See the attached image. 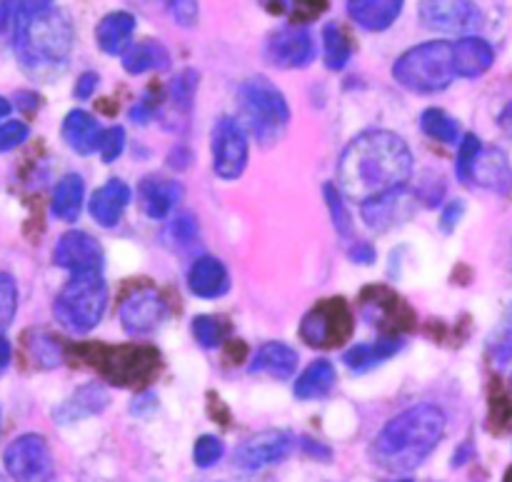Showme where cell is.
Segmentation results:
<instances>
[{
    "instance_id": "52",
    "label": "cell",
    "mask_w": 512,
    "mask_h": 482,
    "mask_svg": "<svg viewBox=\"0 0 512 482\" xmlns=\"http://www.w3.org/2000/svg\"><path fill=\"white\" fill-rule=\"evenodd\" d=\"M188 155H190V153H188V150H185V148L170 150V165H173V168H178V170L188 168V163H190Z\"/></svg>"
},
{
    "instance_id": "49",
    "label": "cell",
    "mask_w": 512,
    "mask_h": 482,
    "mask_svg": "<svg viewBox=\"0 0 512 482\" xmlns=\"http://www.w3.org/2000/svg\"><path fill=\"white\" fill-rule=\"evenodd\" d=\"M98 85H100V75L93 73V70H88V73L80 75L78 83H75V98L78 100L93 98V93L98 90Z\"/></svg>"
},
{
    "instance_id": "19",
    "label": "cell",
    "mask_w": 512,
    "mask_h": 482,
    "mask_svg": "<svg viewBox=\"0 0 512 482\" xmlns=\"http://www.w3.org/2000/svg\"><path fill=\"white\" fill-rule=\"evenodd\" d=\"M495 63V50L480 35L468 33L453 43V73L455 78L475 80L488 73Z\"/></svg>"
},
{
    "instance_id": "37",
    "label": "cell",
    "mask_w": 512,
    "mask_h": 482,
    "mask_svg": "<svg viewBox=\"0 0 512 482\" xmlns=\"http://www.w3.org/2000/svg\"><path fill=\"white\" fill-rule=\"evenodd\" d=\"M323 195H325V203H328L333 228L338 230L340 238L350 240V235H353V218H350L348 205H345V200H343V193L338 190V185L328 183L323 188Z\"/></svg>"
},
{
    "instance_id": "58",
    "label": "cell",
    "mask_w": 512,
    "mask_h": 482,
    "mask_svg": "<svg viewBox=\"0 0 512 482\" xmlns=\"http://www.w3.org/2000/svg\"><path fill=\"white\" fill-rule=\"evenodd\" d=\"M165 3H168V0H165Z\"/></svg>"
},
{
    "instance_id": "53",
    "label": "cell",
    "mask_w": 512,
    "mask_h": 482,
    "mask_svg": "<svg viewBox=\"0 0 512 482\" xmlns=\"http://www.w3.org/2000/svg\"><path fill=\"white\" fill-rule=\"evenodd\" d=\"M10 358H13V348H10V340L3 338V333H0V373L8 368Z\"/></svg>"
},
{
    "instance_id": "48",
    "label": "cell",
    "mask_w": 512,
    "mask_h": 482,
    "mask_svg": "<svg viewBox=\"0 0 512 482\" xmlns=\"http://www.w3.org/2000/svg\"><path fill=\"white\" fill-rule=\"evenodd\" d=\"M463 215H465V203L463 200H453V203L443 210V218H440V228H443V233H453V230L458 228Z\"/></svg>"
},
{
    "instance_id": "24",
    "label": "cell",
    "mask_w": 512,
    "mask_h": 482,
    "mask_svg": "<svg viewBox=\"0 0 512 482\" xmlns=\"http://www.w3.org/2000/svg\"><path fill=\"white\" fill-rule=\"evenodd\" d=\"M405 0H348V15L368 33H383L403 13Z\"/></svg>"
},
{
    "instance_id": "42",
    "label": "cell",
    "mask_w": 512,
    "mask_h": 482,
    "mask_svg": "<svg viewBox=\"0 0 512 482\" xmlns=\"http://www.w3.org/2000/svg\"><path fill=\"white\" fill-rule=\"evenodd\" d=\"M125 150V130L120 125H113L110 130H103V138H100L98 153L103 158V163H115V160L123 155Z\"/></svg>"
},
{
    "instance_id": "39",
    "label": "cell",
    "mask_w": 512,
    "mask_h": 482,
    "mask_svg": "<svg viewBox=\"0 0 512 482\" xmlns=\"http://www.w3.org/2000/svg\"><path fill=\"white\" fill-rule=\"evenodd\" d=\"M480 148H483V143H480L478 135L473 133L465 135L458 150V163H455V173H458L460 183L473 185V168H475V160H478Z\"/></svg>"
},
{
    "instance_id": "35",
    "label": "cell",
    "mask_w": 512,
    "mask_h": 482,
    "mask_svg": "<svg viewBox=\"0 0 512 482\" xmlns=\"http://www.w3.org/2000/svg\"><path fill=\"white\" fill-rule=\"evenodd\" d=\"M53 5V0H0V40L10 43L20 18Z\"/></svg>"
},
{
    "instance_id": "18",
    "label": "cell",
    "mask_w": 512,
    "mask_h": 482,
    "mask_svg": "<svg viewBox=\"0 0 512 482\" xmlns=\"http://www.w3.org/2000/svg\"><path fill=\"white\" fill-rule=\"evenodd\" d=\"M140 208L150 220L170 218L183 198V185L175 178H163V175H148L138 185Z\"/></svg>"
},
{
    "instance_id": "27",
    "label": "cell",
    "mask_w": 512,
    "mask_h": 482,
    "mask_svg": "<svg viewBox=\"0 0 512 482\" xmlns=\"http://www.w3.org/2000/svg\"><path fill=\"white\" fill-rule=\"evenodd\" d=\"M298 370V353L285 343H265L248 365V373H265L278 380L293 378Z\"/></svg>"
},
{
    "instance_id": "4",
    "label": "cell",
    "mask_w": 512,
    "mask_h": 482,
    "mask_svg": "<svg viewBox=\"0 0 512 482\" xmlns=\"http://www.w3.org/2000/svg\"><path fill=\"white\" fill-rule=\"evenodd\" d=\"M238 108L243 128L258 140V145L270 148L280 143L288 133L290 108L285 95L275 83L263 75H253L238 90Z\"/></svg>"
},
{
    "instance_id": "17",
    "label": "cell",
    "mask_w": 512,
    "mask_h": 482,
    "mask_svg": "<svg viewBox=\"0 0 512 482\" xmlns=\"http://www.w3.org/2000/svg\"><path fill=\"white\" fill-rule=\"evenodd\" d=\"M53 263L68 273H90V270H103L105 255L93 235L83 230H68L55 243Z\"/></svg>"
},
{
    "instance_id": "13",
    "label": "cell",
    "mask_w": 512,
    "mask_h": 482,
    "mask_svg": "<svg viewBox=\"0 0 512 482\" xmlns=\"http://www.w3.org/2000/svg\"><path fill=\"white\" fill-rule=\"evenodd\" d=\"M265 60L275 68L298 70L315 60V40L303 23H290L273 30L265 40Z\"/></svg>"
},
{
    "instance_id": "34",
    "label": "cell",
    "mask_w": 512,
    "mask_h": 482,
    "mask_svg": "<svg viewBox=\"0 0 512 482\" xmlns=\"http://www.w3.org/2000/svg\"><path fill=\"white\" fill-rule=\"evenodd\" d=\"M420 128L428 138L440 140V143H458L460 140V125L458 120L453 118L450 113H445L443 108H428L420 118Z\"/></svg>"
},
{
    "instance_id": "22",
    "label": "cell",
    "mask_w": 512,
    "mask_h": 482,
    "mask_svg": "<svg viewBox=\"0 0 512 482\" xmlns=\"http://www.w3.org/2000/svg\"><path fill=\"white\" fill-rule=\"evenodd\" d=\"M130 200H133L130 185L123 183L120 178H110L108 183L95 190L88 210L100 228H115L120 223V218H123L125 208L130 205Z\"/></svg>"
},
{
    "instance_id": "15",
    "label": "cell",
    "mask_w": 512,
    "mask_h": 482,
    "mask_svg": "<svg viewBox=\"0 0 512 482\" xmlns=\"http://www.w3.org/2000/svg\"><path fill=\"white\" fill-rule=\"evenodd\" d=\"M118 318L125 333L133 335V338H140V335L155 333L163 325V320L168 318V305H165V298L158 290L140 288L133 290L120 303Z\"/></svg>"
},
{
    "instance_id": "45",
    "label": "cell",
    "mask_w": 512,
    "mask_h": 482,
    "mask_svg": "<svg viewBox=\"0 0 512 482\" xmlns=\"http://www.w3.org/2000/svg\"><path fill=\"white\" fill-rule=\"evenodd\" d=\"M30 138V128L20 120H10V123L0 125V153H8V150L18 148L25 140Z\"/></svg>"
},
{
    "instance_id": "50",
    "label": "cell",
    "mask_w": 512,
    "mask_h": 482,
    "mask_svg": "<svg viewBox=\"0 0 512 482\" xmlns=\"http://www.w3.org/2000/svg\"><path fill=\"white\" fill-rule=\"evenodd\" d=\"M350 260L358 265H373L375 263L373 243H368V240H358V243H353V248H350Z\"/></svg>"
},
{
    "instance_id": "30",
    "label": "cell",
    "mask_w": 512,
    "mask_h": 482,
    "mask_svg": "<svg viewBox=\"0 0 512 482\" xmlns=\"http://www.w3.org/2000/svg\"><path fill=\"white\" fill-rule=\"evenodd\" d=\"M335 380H338V373H335V365L330 360H315L313 365L300 373V378L295 380L293 390L298 400H323L328 398L330 390L335 388Z\"/></svg>"
},
{
    "instance_id": "29",
    "label": "cell",
    "mask_w": 512,
    "mask_h": 482,
    "mask_svg": "<svg viewBox=\"0 0 512 482\" xmlns=\"http://www.w3.org/2000/svg\"><path fill=\"white\" fill-rule=\"evenodd\" d=\"M85 200V183L78 173H68L58 180L53 190V200H50V213L53 218L63 220V223H73L78 220L80 210H83Z\"/></svg>"
},
{
    "instance_id": "10",
    "label": "cell",
    "mask_w": 512,
    "mask_h": 482,
    "mask_svg": "<svg viewBox=\"0 0 512 482\" xmlns=\"http://www.w3.org/2000/svg\"><path fill=\"white\" fill-rule=\"evenodd\" d=\"M210 153H213V170L220 180H238L245 173L250 155V140L248 130L243 128V123L238 118L223 115L215 123Z\"/></svg>"
},
{
    "instance_id": "1",
    "label": "cell",
    "mask_w": 512,
    "mask_h": 482,
    "mask_svg": "<svg viewBox=\"0 0 512 482\" xmlns=\"http://www.w3.org/2000/svg\"><path fill=\"white\" fill-rule=\"evenodd\" d=\"M413 178V150L393 130L360 133L343 150L338 163L340 193L368 200L403 188Z\"/></svg>"
},
{
    "instance_id": "46",
    "label": "cell",
    "mask_w": 512,
    "mask_h": 482,
    "mask_svg": "<svg viewBox=\"0 0 512 482\" xmlns=\"http://www.w3.org/2000/svg\"><path fill=\"white\" fill-rule=\"evenodd\" d=\"M168 10L173 15V20L183 28H193L198 23V0H168Z\"/></svg>"
},
{
    "instance_id": "3",
    "label": "cell",
    "mask_w": 512,
    "mask_h": 482,
    "mask_svg": "<svg viewBox=\"0 0 512 482\" xmlns=\"http://www.w3.org/2000/svg\"><path fill=\"white\" fill-rule=\"evenodd\" d=\"M10 45L20 68L30 78L53 83L70 63L75 48V25L63 8L48 5L18 20Z\"/></svg>"
},
{
    "instance_id": "57",
    "label": "cell",
    "mask_w": 512,
    "mask_h": 482,
    "mask_svg": "<svg viewBox=\"0 0 512 482\" xmlns=\"http://www.w3.org/2000/svg\"><path fill=\"white\" fill-rule=\"evenodd\" d=\"M10 108H13V105H10V103H8V100H5V98H3V95H0V118H8Z\"/></svg>"
},
{
    "instance_id": "12",
    "label": "cell",
    "mask_w": 512,
    "mask_h": 482,
    "mask_svg": "<svg viewBox=\"0 0 512 482\" xmlns=\"http://www.w3.org/2000/svg\"><path fill=\"white\" fill-rule=\"evenodd\" d=\"M3 465L15 480H48L53 475V455L43 435H20L5 448Z\"/></svg>"
},
{
    "instance_id": "31",
    "label": "cell",
    "mask_w": 512,
    "mask_h": 482,
    "mask_svg": "<svg viewBox=\"0 0 512 482\" xmlns=\"http://www.w3.org/2000/svg\"><path fill=\"white\" fill-rule=\"evenodd\" d=\"M170 53L158 40H143V43L130 45L123 53V68L130 75L153 73V70L168 68Z\"/></svg>"
},
{
    "instance_id": "41",
    "label": "cell",
    "mask_w": 512,
    "mask_h": 482,
    "mask_svg": "<svg viewBox=\"0 0 512 482\" xmlns=\"http://www.w3.org/2000/svg\"><path fill=\"white\" fill-rule=\"evenodd\" d=\"M223 455H225V445L223 440L215 438V435H200V438L195 440L193 463L198 465L200 470H208L213 468V465H218Z\"/></svg>"
},
{
    "instance_id": "26",
    "label": "cell",
    "mask_w": 512,
    "mask_h": 482,
    "mask_svg": "<svg viewBox=\"0 0 512 482\" xmlns=\"http://www.w3.org/2000/svg\"><path fill=\"white\" fill-rule=\"evenodd\" d=\"M400 350H403V340L395 338V335H383V338H378L375 343H363V345H355V348H350L348 353H345L343 363L348 365L353 373L363 375V373H368V370L383 365L385 360L395 358Z\"/></svg>"
},
{
    "instance_id": "5",
    "label": "cell",
    "mask_w": 512,
    "mask_h": 482,
    "mask_svg": "<svg viewBox=\"0 0 512 482\" xmlns=\"http://www.w3.org/2000/svg\"><path fill=\"white\" fill-rule=\"evenodd\" d=\"M105 308H108V283L103 278V270L70 273V280L60 288L53 303L58 323L75 335H85L98 328Z\"/></svg>"
},
{
    "instance_id": "55",
    "label": "cell",
    "mask_w": 512,
    "mask_h": 482,
    "mask_svg": "<svg viewBox=\"0 0 512 482\" xmlns=\"http://www.w3.org/2000/svg\"><path fill=\"white\" fill-rule=\"evenodd\" d=\"M303 450H305V453H308V455L315 453V455H323L325 460L330 458V450H328V448H320V445L315 443V440H310V438H303Z\"/></svg>"
},
{
    "instance_id": "38",
    "label": "cell",
    "mask_w": 512,
    "mask_h": 482,
    "mask_svg": "<svg viewBox=\"0 0 512 482\" xmlns=\"http://www.w3.org/2000/svg\"><path fill=\"white\" fill-rule=\"evenodd\" d=\"M195 90H198V73L195 70H183L170 80V103L180 110L188 113L195 103Z\"/></svg>"
},
{
    "instance_id": "6",
    "label": "cell",
    "mask_w": 512,
    "mask_h": 482,
    "mask_svg": "<svg viewBox=\"0 0 512 482\" xmlns=\"http://www.w3.org/2000/svg\"><path fill=\"white\" fill-rule=\"evenodd\" d=\"M393 78L413 93H440L450 88L453 73V43L450 40H428L405 50L393 65Z\"/></svg>"
},
{
    "instance_id": "11",
    "label": "cell",
    "mask_w": 512,
    "mask_h": 482,
    "mask_svg": "<svg viewBox=\"0 0 512 482\" xmlns=\"http://www.w3.org/2000/svg\"><path fill=\"white\" fill-rule=\"evenodd\" d=\"M418 15L435 33L468 35L483 28V10L473 0H423Z\"/></svg>"
},
{
    "instance_id": "14",
    "label": "cell",
    "mask_w": 512,
    "mask_h": 482,
    "mask_svg": "<svg viewBox=\"0 0 512 482\" xmlns=\"http://www.w3.org/2000/svg\"><path fill=\"white\" fill-rule=\"evenodd\" d=\"M295 435L285 430H265V433L253 435L245 443L238 445L233 455V465L243 473H258V470L278 465L293 453Z\"/></svg>"
},
{
    "instance_id": "23",
    "label": "cell",
    "mask_w": 512,
    "mask_h": 482,
    "mask_svg": "<svg viewBox=\"0 0 512 482\" xmlns=\"http://www.w3.org/2000/svg\"><path fill=\"white\" fill-rule=\"evenodd\" d=\"M63 133L65 145L78 155H90L98 150L100 138H103V125L98 123L93 113L88 110H70L63 120Z\"/></svg>"
},
{
    "instance_id": "36",
    "label": "cell",
    "mask_w": 512,
    "mask_h": 482,
    "mask_svg": "<svg viewBox=\"0 0 512 482\" xmlns=\"http://www.w3.org/2000/svg\"><path fill=\"white\" fill-rule=\"evenodd\" d=\"M193 330V338L198 340L200 348H220L225 340V333H228V325L218 318V315H198L190 325Z\"/></svg>"
},
{
    "instance_id": "21",
    "label": "cell",
    "mask_w": 512,
    "mask_h": 482,
    "mask_svg": "<svg viewBox=\"0 0 512 482\" xmlns=\"http://www.w3.org/2000/svg\"><path fill=\"white\" fill-rule=\"evenodd\" d=\"M110 405V395L103 385L88 383L80 385L70 398H65L58 408L53 410V418L58 425H73L80 420L95 418V415L105 413Z\"/></svg>"
},
{
    "instance_id": "40",
    "label": "cell",
    "mask_w": 512,
    "mask_h": 482,
    "mask_svg": "<svg viewBox=\"0 0 512 482\" xmlns=\"http://www.w3.org/2000/svg\"><path fill=\"white\" fill-rule=\"evenodd\" d=\"M15 313H18V285L13 275L0 273V333L13 325Z\"/></svg>"
},
{
    "instance_id": "8",
    "label": "cell",
    "mask_w": 512,
    "mask_h": 482,
    "mask_svg": "<svg viewBox=\"0 0 512 482\" xmlns=\"http://www.w3.org/2000/svg\"><path fill=\"white\" fill-rule=\"evenodd\" d=\"M355 318L343 298H325L308 310L300 323V338L308 348L333 350L353 338Z\"/></svg>"
},
{
    "instance_id": "9",
    "label": "cell",
    "mask_w": 512,
    "mask_h": 482,
    "mask_svg": "<svg viewBox=\"0 0 512 482\" xmlns=\"http://www.w3.org/2000/svg\"><path fill=\"white\" fill-rule=\"evenodd\" d=\"M360 313L373 325L380 335H395L400 338L415 325V310L403 300V295L393 293L383 285L365 288L360 295Z\"/></svg>"
},
{
    "instance_id": "54",
    "label": "cell",
    "mask_w": 512,
    "mask_h": 482,
    "mask_svg": "<svg viewBox=\"0 0 512 482\" xmlns=\"http://www.w3.org/2000/svg\"><path fill=\"white\" fill-rule=\"evenodd\" d=\"M15 103H18L20 110H35V105H38V95H35V93H18Z\"/></svg>"
},
{
    "instance_id": "44",
    "label": "cell",
    "mask_w": 512,
    "mask_h": 482,
    "mask_svg": "<svg viewBox=\"0 0 512 482\" xmlns=\"http://www.w3.org/2000/svg\"><path fill=\"white\" fill-rule=\"evenodd\" d=\"M330 0H288V15L295 23H308L328 10Z\"/></svg>"
},
{
    "instance_id": "7",
    "label": "cell",
    "mask_w": 512,
    "mask_h": 482,
    "mask_svg": "<svg viewBox=\"0 0 512 482\" xmlns=\"http://www.w3.org/2000/svg\"><path fill=\"white\" fill-rule=\"evenodd\" d=\"M90 365L115 388H143L158 375L160 353L150 345H118V348H93Z\"/></svg>"
},
{
    "instance_id": "25",
    "label": "cell",
    "mask_w": 512,
    "mask_h": 482,
    "mask_svg": "<svg viewBox=\"0 0 512 482\" xmlns=\"http://www.w3.org/2000/svg\"><path fill=\"white\" fill-rule=\"evenodd\" d=\"M133 33L135 15L128 13V10H113L98 23L95 40H98V48L105 55H123L133 45Z\"/></svg>"
},
{
    "instance_id": "33",
    "label": "cell",
    "mask_w": 512,
    "mask_h": 482,
    "mask_svg": "<svg viewBox=\"0 0 512 482\" xmlns=\"http://www.w3.org/2000/svg\"><path fill=\"white\" fill-rule=\"evenodd\" d=\"M323 48H325V65L330 70H343L350 63V55H353V43H350L348 33L343 30V25L328 23L323 28Z\"/></svg>"
},
{
    "instance_id": "56",
    "label": "cell",
    "mask_w": 512,
    "mask_h": 482,
    "mask_svg": "<svg viewBox=\"0 0 512 482\" xmlns=\"http://www.w3.org/2000/svg\"><path fill=\"white\" fill-rule=\"evenodd\" d=\"M270 13H288V0H260Z\"/></svg>"
},
{
    "instance_id": "28",
    "label": "cell",
    "mask_w": 512,
    "mask_h": 482,
    "mask_svg": "<svg viewBox=\"0 0 512 482\" xmlns=\"http://www.w3.org/2000/svg\"><path fill=\"white\" fill-rule=\"evenodd\" d=\"M473 183L483 185V188L495 190L500 195H508L510 190V163L508 155L500 148L483 150L480 148L478 160L473 168Z\"/></svg>"
},
{
    "instance_id": "2",
    "label": "cell",
    "mask_w": 512,
    "mask_h": 482,
    "mask_svg": "<svg viewBox=\"0 0 512 482\" xmlns=\"http://www.w3.org/2000/svg\"><path fill=\"white\" fill-rule=\"evenodd\" d=\"M445 425L448 418L438 405H415L385 423L370 445V458L385 473H415L430 453H435L445 435Z\"/></svg>"
},
{
    "instance_id": "43",
    "label": "cell",
    "mask_w": 512,
    "mask_h": 482,
    "mask_svg": "<svg viewBox=\"0 0 512 482\" xmlns=\"http://www.w3.org/2000/svg\"><path fill=\"white\" fill-rule=\"evenodd\" d=\"M168 235L175 245L195 243V238H198V220H195V215L185 213L173 218V223L168 225Z\"/></svg>"
},
{
    "instance_id": "51",
    "label": "cell",
    "mask_w": 512,
    "mask_h": 482,
    "mask_svg": "<svg viewBox=\"0 0 512 482\" xmlns=\"http://www.w3.org/2000/svg\"><path fill=\"white\" fill-rule=\"evenodd\" d=\"M153 408H155V395H150V393L138 395V398L130 403V413L138 415V418H145V415H148Z\"/></svg>"
},
{
    "instance_id": "32",
    "label": "cell",
    "mask_w": 512,
    "mask_h": 482,
    "mask_svg": "<svg viewBox=\"0 0 512 482\" xmlns=\"http://www.w3.org/2000/svg\"><path fill=\"white\" fill-rule=\"evenodd\" d=\"M25 348H28L30 360L43 370L58 368L65 360V350L63 345H60V340L55 338V335L43 333V330L25 333Z\"/></svg>"
},
{
    "instance_id": "20",
    "label": "cell",
    "mask_w": 512,
    "mask_h": 482,
    "mask_svg": "<svg viewBox=\"0 0 512 482\" xmlns=\"http://www.w3.org/2000/svg\"><path fill=\"white\" fill-rule=\"evenodd\" d=\"M230 273L215 255H200L188 270V290L200 300H218L230 293Z\"/></svg>"
},
{
    "instance_id": "16",
    "label": "cell",
    "mask_w": 512,
    "mask_h": 482,
    "mask_svg": "<svg viewBox=\"0 0 512 482\" xmlns=\"http://www.w3.org/2000/svg\"><path fill=\"white\" fill-rule=\"evenodd\" d=\"M415 210H418V195L410 193L405 185L403 188L388 190V193L363 200L365 225L378 230V233H385V230H393L398 225L408 223L415 215Z\"/></svg>"
},
{
    "instance_id": "47",
    "label": "cell",
    "mask_w": 512,
    "mask_h": 482,
    "mask_svg": "<svg viewBox=\"0 0 512 482\" xmlns=\"http://www.w3.org/2000/svg\"><path fill=\"white\" fill-rule=\"evenodd\" d=\"M158 105H160V100L158 98H143V100H138V103L133 105V108H130V120H133V123H138V125H145V123H150V120L155 118V115H158Z\"/></svg>"
}]
</instances>
